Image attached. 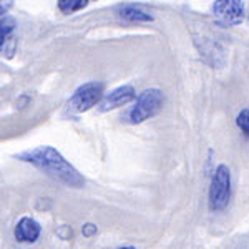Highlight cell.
I'll list each match as a JSON object with an SVG mask.
<instances>
[{
	"mask_svg": "<svg viewBox=\"0 0 249 249\" xmlns=\"http://www.w3.org/2000/svg\"><path fill=\"white\" fill-rule=\"evenodd\" d=\"M96 231H98V228H96V224H93V223H87V224H83V228H82V234L85 236V238L95 236Z\"/></svg>",
	"mask_w": 249,
	"mask_h": 249,
	"instance_id": "obj_12",
	"label": "cell"
},
{
	"mask_svg": "<svg viewBox=\"0 0 249 249\" xmlns=\"http://www.w3.org/2000/svg\"><path fill=\"white\" fill-rule=\"evenodd\" d=\"M15 20L7 14H0V53L5 50L7 42L12 38V34L15 30Z\"/></svg>",
	"mask_w": 249,
	"mask_h": 249,
	"instance_id": "obj_8",
	"label": "cell"
},
{
	"mask_svg": "<svg viewBox=\"0 0 249 249\" xmlns=\"http://www.w3.org/2000/svg\"><path fill=\"white\" fill-rule=\"evenodd\" d=\"M40 232H42V228L37 221L29 216H23L15 226L14 234L18 243H35L40 238Z\"/></svg>",
	"mask_w": 249,
	"mask_h": 249,
	"instance_id": "obj_7",
	"label": "cell"
},
{
	"mask_svg": "<svg viewBox=\"0 0 249 249\" xmlns=\"http://www.w3.org/2000/svg\"><path fill=\"white\" fill-rule=\"evenodd\" d=\"M12 5H14V0H0V14H7Z\"/></svg>",
	"mask_w": 249,
	"mask_h": 249,
	"instance_id": "obj_13",
	"label": "cell"
},
{
	"mask_svg": "<svg viewBox=\"0 0 249 249\" xmlns=\"http://www.w3.org/2000/svg\"><path fill=\"white\" fill-rule=\"evenodd\" d=\"M120 249H135L133 246H124V248H120Z\"/></svg>",
	"mask_w": 249,
	"mask_h": 249,
	"instance_id": "obj_14",
	"label": "cell"
},
{
	"mask_svg": "<svg viewBox=\"0 0 249 249\" xmlns=\"http://www.w3.org/2000/svg\"><path fill=\"white\" fill-rule=\"evenodd\" d=\"M213 15L221 25H239L244 20L243 0H216L213 3Z\"/></svg>",
	"mask_w": 249,
	"mask_h": 249,
	"instance_id": "obj_5",
	"label": "cell"
},
{
	"mask_svg": "<svg viewBox=\"0 0 249 249\" xmlns=\"http://www.w3.org/2000/svg\"><path fill=\"white\" fill-rule=\"evenodd\" d=\"M136 98V91L131 85H122L118 88H115L111 93H108L107 96H103L100 105V111H111L116 108L128 105L130 102H133Z\"/></svg>",
	"mask_w": 249,
	"mask_h": 249,
	"instance_id": "obj_6",
	"label": "cell"
},
{
	"mask_svg": "<svg viewBox=\"0 0 249 249\" xmlns=\"http://www.w3.org/2000/svg\"><path fill=\"white\" fill-rule=\"evenodd\" d=\"M105 93V83L103 82H88L83 83L75 90V93L70 96V108L78 113L88 111L90 108L98 105Z\"/></svg>",
	"mask_w": 249,
	"mask_h": 249,
	"instance_id": "obj_4",
	"label": "cell"
},
{
	"mask_svg": "<svg viewBox=\"0 0 249 249\" xmlns=\"http://www.w3.org/2000/svg\"><path fill=\"white\" fill-rule=\"evenodd\" d=\"M122 17L130 20V22H151V20H153V17H151L148 12H144V10L138 9V7H133V5L123 7Z\"/></svg>",
	"mask_w": 249,
	"mask_h": 249,
	"instance_id": "obj_9",
	"label": "cell"
},
{
	"mask_svg": "<svg viewBox=\"0 0 249 249\" xmlns=\"http://www.w3.org/2000/svg\"><path fill=\"white\" fill-rule=\"evenodd\" d=\"M15 158H18L20 161L34 164L35 168L42 170L55 181L65 184L68 188H82L85 184V179L78 173L77 168L71 163H68L62 156V153L55 150L53 146L45 144V146L32 148V150L15 155Z\"/></svg>",
	"mask_w": 249,
	"mask_h": 249,
	"instance_id": "obj_1",
	"label": "cell"
},
{
	"mask_svg": "<svg viewBox=\"0 0 249 249\" xmlns=\"http://www.w3.org/2000/svg\"><path fill=\"white\" fill-rule=\"evenodd\" d=\"M163 102H164V96L158 88L144 90L136 96V103L130 110L128 118H130V122L133 124L146 122V120H150L151 116H155L161 110Z\"/></svg>",
	"mask_w": 249,
	"mask_h": 249,
	"instance_id": "obj_3",
	"label": "cell"
},
{
	"mask_svg": "<svg viewBox=\"0 0 249 249\" xmlns=\"http://www.w3.org/2000/svg\"><path fill=\"white\" fill-rule=\"evenodd\" d=\"M236 124L241 131L249 138V108H244V110L239 111L238 118H236Z\"/></svg>",
	"mask_w": 249,
	"mask_h": 249,
	"instance_id": "obj_11",
	"label": "cell"
},
{
	"mask_svg": "<svg viewBox=\"0 0 249 249\" xmlns=\"http://www.w3.org/2000/svg\"><path fill=\"white\" fill-rule=\"evenodd\" d=\"M231 199V171L226 164H219L214 170L210 184L211 211H223Z\"/></svg>",
	"mask_w": 249,
	"mask_h": 249,
	"instance_id": "obj_2",
	"label": "cell"
},
{
	"mask_svg": "<svg viewBox=\"0 0 249 249\" xmlns=\"http://www.w3.org/2000/svg\"><path fill=\"white\" fill-rule=\"evenodd\" d=\"M88 5V0H58V9L63 14H73Z\"/></svg>",
	"mask_w": 249,
	"mask_h": 249,
	"instance_id": "obj_10",
	"label": "cell"
}]
</instances>
